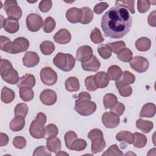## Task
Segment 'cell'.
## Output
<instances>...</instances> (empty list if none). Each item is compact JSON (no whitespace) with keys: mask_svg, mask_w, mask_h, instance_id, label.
Listing matches in <instances>:
<instances>
[{"mask_svg":"<svg viewBox=\"0 0 156 156\" xmlns=\"http://www.w3.org/2000/svg\"><path fill=\"white\" fill-rule=\"evenodd\" d=\"M78 99L79 100H87V101H91V97L90 93H88V92L86 91H83V92H80L78 96Z\"/></svg>","mask_w":156,"mask_h":156,"instance_id":"cell-60","label":"cell"},{"mask_svg":"<svg viewBox=\"0 0 156 156\" xmlns=\"http://www.w3.org/2000/svg\"><path fill=\"white\" fill-rule=\"evenodd\" d=\"M90 39L91 41L95 44L101 43L104 41L101 31L97 27H94V29L91 31L90 34Z\"/></svg>","mask_w":156,"mask_h":156,"instance_id":"cell-44","label":"cell"},{"mask_svg":"<svg viewBox=\"0 0 156 156\" xmlns=\"http://www.w3.org/2000/svg\"><path fill=\"white\" fill-rule=\"evenodd\" d=\"M77 138V134L75 133V132L73 130L68 131L65 133L64 136V140L65 142V145L68 149H70L71 144Z\"/></svg>","mask_w":156,"mask_h":156,"instance_id":"cell-48","label":"cell"},{"mask_svg":"<svg viewBox=\"0 0 156 156\" xmlns=\"http://www.w3.org/2000/svg\"><path fill=\"white\" fill-rule=\"evenodd\" d=\"M0 5H1V6H0V9H1L2 8V2L1 1H0Z\"/></svg>","mask_w":156,"mask_h":156,"instance_id":"cell-64","label":"cell"},{"mask_svg":"<svg viewBox=\"0 0 156 156\" xmlns=\"http://www.w3.org/2000/svg\"><path fill=\"white\" fill-rule=\"evenodd\" d=\"M102 122L104 126L108 129H114L117 127L120 122L119 116L113 112H105L102 116Z\"/></svg>","mask_w":156,"mask_h":156,"instance_id":"cell-10","label":"cell"},{"mask_svg":"<svg viewBox=\"0 0 156 156\" xmlns=\"http://www.w3.org/2000/svg\"><path fill=\"white\" fill-rule=\"evenodd\" d=\"M109 5L106 2H100L99 3L95 5L93 9V11L98 15L101 14L108 7Z\"/></svg>","mask_w":156,"mask_h":156,"instance_id":"cell-54","label":"cell"},{"mask_svg":"<svg viewBox=\"0 0 156 156\" xmlns=\"http://www.w3.org/2000/svg\"><path fill=\"white\" fill-rule=\"evenodd\" d=\"M124 110H125L124 105L122 103L118 101L113 107L110 108V112L114 113L115 114L119 116L123 114V113L124 112Z\"/></svg>","mask_w":156,"mask_h":156,"instance_id":"cell-52","label":"cell"},{"mask_svg":"<svg viewBox=\"0 0 156 156\" xmlns=\"http://www.w3.org/2000/svg\"><path fill=\"white\" fill-rule=\"evenodd\" d=\"M35 119L44 125L46 122V116L44 113L42 112H40L37 115Z\"/></svg>","mask_w":156,"mask_h":156,"instance_id":"cell-61","label":"cell"},{"mask_svg":"<svg viewBox=\"0 0 156 156\" xmlns=\"http://www.w3.org/2000/svg\"><path fill=\"white\" fill-rule=\"evenodd\" d=\"M122 152L119 149L118 146L116 144L111 145L103 154L102 155L106 156H112V155H122Z\"/></svg>","mask_w":156,"mask_h":156,"instance_id":"cell-47","label":"cell"},{"mask_svg":"<svg viewBox=\"0 0 156 156\" xmlns=\"http://www.w3.org/2000/svg\"><path fill=\"white\" fill-rule=\"evenodd\" d=\"M15 97V92L7 87H4L1 90V101L5 104H9L12 102Z\"/></svg>","mask_w":156,"mask_h":156,"instance_id":"cell-29","label":"cell"},{"mask_svg":"<svg viewBox=\"0 0 156 156\" xmlns=\"http://www.w3.org/2000/svg\"><path fill=\"white\" fill-rule=\"evenodd\" d=\"M151 2L147 0H138L137 1V9L141 13H146L150 8Z\"/></svg>","mask_w":156,"mask_h":156,"instance_id":"cell-50","label":"cell"},{"mask_svg":"<svg viewBox=\"0 0 156 156\" xmlns=\"http://www.w3.org/2000/svg\"><path fill=\"white\" fill-rule=\"evenodd\" d=\"M0 73L3 80L9 84L18 83L20 80L19 75L10 61L6 59H1Z\"/></svg>","mask_w":156,"mask_h":156,"instance_id":"cell-2","label":"cell"},{"mask_svg":"<svg viewBox=\"0 0 156 156\" xmlns=\"http://www.w3.org/2000/svg\"><path fill=\"white\" fill-rule=\"evenodd\" d=\"M44 126V124L36 119L32 121L29 127V133L30 135L37 139L45 137L46 130Z\"/></svg>","mask_w":156,"mask_h":156,"instance_id":"cell-11","label":"cell"},{"mask_svg":"<svg viewBox=\"0 0 156 156\" xmlns=\"http://www.w3.org/2000/svg\"><path fill=\"white\" fill-rule=\"evenodd\" d=\"M85 85L87 90L89 91H94L98 89L94 76H87L85 79Z\"/></svg>","mask_w":156,"mask_h":156,"instance_id":"cell-46","label":"cell"},{"mask_svg":"<svg viewBox=\"0 0 156 156\" xmlns=\"http://www.w3.org/2000/svg\"><path fill=\"white\" fill-rule=\"evenodd\" d=\"M87 146L85 140L82 138H76L71 144L70 150L75 151H82L84 150Z\"/></svg>","mask_w":156,"mask_h":156,"instance_id":"cell-40","label":"cell"},{"mask_svg":"<svg viewBox=\"0 0 156 156\" xmlns=\"http://www.w3.org/2000/svg\"><path fill=\"white\" fill-rule=\"evenodd\" d=\"M130 66L139 73L146 71L149 68V62L144 57L135 56L129 62Z\"/></svg>","mask_w":156,"mask_h":156,"instance_id":"cell-8","label":"cell"},{"mask_svg":"<svg viewBox=\"0 0 156 156\" xmlns=\"http://www.w3.org/2000/svg\"><path fill=\"white\" fill-rule=\"evenodd\" d=\"M98 52L99 55L103 59L109 58L111 57L112 53V50L110 49V47L108 46L107 44L100 45L98 48Z\"/></svg>","mask_w":156,"mask_h":156,"instance_id":"cell-42","label":"cell"},{"mask_svg":"<svg viewBox=\"0 0 156 156\" xmlns=\"http://www.w3.org/2000/svg\"><path fill=\"white\" fill-rule=\"evenodd\" d=\"M156 112L155 105L153 103H147L144 104L140 112V118H152Z\"/></svg>","mask_w":156,"mask_h":156,"instance_id":"cell-23","label":"cell"},{"mask_svg":"<svg viewBox=\"0 0 156 156\" xmlns=\"http://www.w3.org/2000/svg\"><path fill=\"white\" fill-rule=\"evenodd\" d=\"M113 52L118 54L121 51L126 48V43L123 41H118L107 44Z\"/></svg>","mask_w":156,"mask_h":156,"instance_id":"cell-45","label":"cell"},{"mask_svg":"<svg viewBox=\"0 0 156 156\" xmlns=\"http://www.w3.org/2000/svg\"><path fill=\"white\" fill-rule=\"evenodd\" d=\"M71 35L70 32L66 29H60L54 36L55 42L61 44L68 43L71 41Z\"/></svg>","mask_w":156,"mask_h":156,"instance_id":"cell-17","label":"cell"},{"mask_svg":"<svg viewBox=\"0 0 156 156\" xmlns=\"http://www.w3.org/2000/svg\"><path fill=\"white\" fill-rule=\"evenodd\" d=\"M12 41L7 37L1 35L0 37V49L1 50L10 53Z\"/></svg>","mask_w":156,"mask_h":156,"instance_id":"cell-39","label":"cell"},{"mask_svg":"<svg viewBox=\"0 0 156 156\" xmlns=\"http://www.w3.org/2000/svg\"><path fill=\"white\" fill-rule=\"evenodd\" d=\"M55 27V21L51 16L47 17L43 24V30L45 33H51Z\"/></svg>","mask_w":156,"mask_h":156,"instance_id":"cell-37","label":"cell"},{"mask_svg":"<svg viewBox=\"0 0 156 156\" xmlns=\"http://www.w3.org/2000/svg\"><path fill=\"white\" fill-rule=\"evenodd\" d=\"M45 130H46V134H45L46 138L52 137V136H56L58 132L57 127L54 124H49L47 125L45 127Z\"/></svg>","mask_w":156,"mask_h":156,"instance_id":"cell-49","label":"cell"},{"mask_svg":"<svg viewBox=\"0 0 156 156\" xmlns=\"http://www.w3.org/2000/svg\"><path fill=\"white\" fill-rule=\"evenodd\" d=\"M116 139L118 141H125L128 144H133L135 137L133 133H132L129 131H121L116 135Z\"/></svg>","mask_w":156,"mask_h":156,"instance_id":"cell-32","label":"cell"},{"mask_svg":"<svg viewBox=\"0 0 156 156\" xmlns=\"http://www.w3.org/2000/svg\"><path fill=\"white\" fill-rule=\"evenodd\" d=\"M136 127L141 132L147 133L151 131L154 127V124L152 121L144 120L140 118L136 121Z\"/></svg>","mask_w":156,"mask_h":156,"instance_id":"cell-28","label":"cell"},{"mask_svg":"<svg viewBox=\"0 0 156 156\" xmlns=\"http://www.w3.org/2000/svg\"><path fill=\"white\" fill-rule=\"evenodd\" d=\"M40 49L43 54L48 55L51 54L55 50V45L51 41H44L40 45Z\"/></svg>","mask_w":156,"mask_h":156,"instance_id":"cell-34","label":"cell"},{"mask_svg":"<svg viewBox=\"0 0 156 156\" xmlns=\"http://www.w3.org/2000/svg\"><path fill=\"white\" fill-rule=\"evenodd\" d=\"M100 136H103V133L99 129H93L91 130L88 134V138L90 140H91L95 137H98Z\"/></svg>","mask_w":156,"mask_h":156,"instance_id":"cell-57","label":"cell"},{"mask_svg":"<svg viewBox=\"0 0 156 156\" xmlns=\"http://www.w3.org/2000/svg\"><path fill=\"white\" fill-rule=\"evenodd\" d=\"M135 1L133 0H127V1H116L115 2V5L124 8H127L129 10L131 13L133 14L135 13Z\"/></svg>","mask_w":156,"mask_h":156,"instance_id":"cell-43","label":"cell"},{"mask_svg":"<svg viewBox=\"0 0 156 156\" xmlns=\"http://www.w3.org/2000/svg\"><path fill=\"white\" fill-rule=\"evenodd\" d=\"M4 9L9 18L19 20L22 16L21 9L18 5L17 2L14 0L5 1Z\"/></svg>","mask_w":156,"mask_h":156,"instance_id":"cell-5","label":"cell"},{"mask_svg":"<svg viewBox=\"0 0 156 156\" xmlns=\"http://www.w3.org/2000/svg\"><path fill=\"white\" fill-rule=\"evenodd\" d=\"M28 113V107L25 103L18 104L14 109L15 116H22L25 118Z\"/></svg>","mask_w":156,"mask_h":156,"instance_id":"cell-41","label":"cell"},{"mask_svg":"<svg viewBox=\"0 0 156 156\" xmlns=\"http://www.w3.org/2000/svg\"><path fill=\"white\" fill-rule=\"evenodd\" d=\"M155 15H156V11L154 10L148 16L147 18V23L149 26L152 27L156 26V20H155Z\"/></svg>","mask_w":156,"mask_h":156,"instance_id":"cell-58","label":"cell"},{"mask_svg":"<svg viewBox=\"0 0 156 156\" xmlns=\"http://www.w3.org/2000/svg\"><path fill=\"white\" fill-rule=\"evenodd\" d=\"M91 46L84 45L79 47L76 51V59L81 63L88 61L93 55Z\"/></svg>","mask_w":156,"mask_h":156,"instance_id":"cell-12","label":"cell"},{"mask_svg":"<svg viewBox=\"0 0 156 156\" xmlns=\"http://www.w3.org/2000/svg\"><path fill=\"white\" fill-rule=\"evenodd\" d=\"M46 148L45 146H39L37 147L34 152H33V155L34 156H38V155H51V152L48 151L46 150Z\"/></svg>","mask_w":156,"mask_h":156,"instance_id":"cell-56","label":"cell"},{"mask_svg":"<svg viewBox=\"0 0 156 156\" xmlns=\"http://www.w3.org/2000/svg\"><path fill=\"white\" fill-rule=\"evenodd\" d=\"M132 18L127 9L115 5L103 15L101 26L105 36L112 38H121L130 30Z\"/></svg>","mask_w":156,"mask_h":156,"instance_id":"cell-1","label":"cell"},{"mask_svg":"<svg viewBox=\"0 0 156 156\" xmlns=\"http://www.w3.org/2000/svg\"><path fill=\"white\" fill-rule=\"evenodd\" d=\"M52 2L51 0H44L41 1L38 5V8L42 12L46 13L50 10L52 7Z\"/></svg>","mask_w":156,"mask_h":156,"instance_id":"cell-53","label":"cell"},{"mask_svg":"<svg viewBox=\"0 0 156 156\" xmlns=\"http://www.w3.org/2000/svg\"><path fill=\"white\" fill-rule=\"evenodd\" d=\"M65 86L66 90L69 92L77 91L80 89L79 80L76 77H69L65 80Z\"/></svg>","mask_w":156,"mask_h":156,"instance_id":"cell-26","label":"cell"},{"mask_svg":"<svg viewBox=\"0 0 156 156\" xmlns=\"http://www.w3.org/2000/svg\"><path fill=\"white\" fill-rule=\"evenodd\" d=\"M56 93L51 89H45L41 93L40 99L41 102L46 105H52L57 101Z\"/></svg>","mask_w":156,"mask_h":156,"instance_id":"cell-13","label":"cell"},{"mask_svg":"<svg viewBox=\"0 0 156 156\" xmlns=\"http://www.w3.org/2000/svg\"><path fill=\"white\" fill-rule=\"evenodd\" d=\"M27 28L31 32H37L43 26V21L42 17L37 13H30L26 19Z\"/></svg>","mask_w":156,"mask_h":156,"instance_id":"cell-7","label":"cell"},{"mask_svg":"<svg viewBox=\"0 0 156 156\" xmlns=\"http://www.w3.org/2000/svg\"><path fill=\"white\" fill-rule=\"evenodd\" d=\"M135 45L137 50L139 51H147L151 48V41L147 37H141L135 41Z\"/></svg>","mask_w":156,"mask_h":156,"instance_id":"cell-27","label":"cell"},{"mask_svg":"<svg viewBox=\"0 0 156 156\" xmlns=\"http://www.w3.org/2000/svg\"><path fill=\"white\" fill-rule=\"evenodd\" d=\"M81 66L84 71L96 72L101 66V63L95 55H93L88 61L82 63Z\"/></svg>","mask_w":156,"mask_h":156,"instance_id":"cell-18","label":"cell"},{"mask_svg":"<svg viewBox=\"0 0 156 156\" xmlns=\"http://www.w3.org/2000/svg\"><path fill=\"white\" fill-rule=\"evenodd\" d=\"M118 98L117 97L112 93L106 94L103 98V104L105 109L110 108L115 105L117 102Z\"/></svg>","mask_w":156,"mask_h":156,"instance_id":"cell-35","label":"cell"},{"mask_svg":"<svg viewBox=\"0 0 156 156\" xmlns=\"http://www.w3.org/2000/svg\"><path fill=\"white\" fill-rule=\"evenodd\" d=\"M66 18L67 20L73 24L80 23L82 18V10L77 7H72L68 9L66 12Z\"/></svg>","mask_w":156,"mask_h":156,"instance_id":"cell-16","label":"cell"},{"mask_svg":"<svg viewBox=\"0 0 156 156\" xmlns=\"http://www.w3.org/2000/svg\"><path fill=\"white\" fill-rule=\"evenodd\" d=\"M107 74L110 80L116 81L121 78L122 74V71L119 66L115 65H112L108 68Z\"/></svg>","mask_w":156,"mask_h":156,"instance_id":"cell-30","label":"cell"},{"mask_svg":"<svg viewBox=\"0 0 156 156\" xmlns=\"http://www.w3.org/2000/svg\"><path fill=\"white\" fill-rule=\"evenodd\" d=\"M25 118L22 116H15L12 119L9 124V128L13 132L21 130L25 126Z\"/></svg>","mask_w":156,"mask_h":156,"instance_id":"cell-25","label":"cell"},{"mask_svg":"<svg viewBox=\"0 0 156 156\" xmlns=\"http://www.w3.org/2000/svg\"><path fill=\"white\" fill-rule=\"evenodd\" d=\"M29 47V40L24 37H18L12 41V49L10 54H18L27 50Z\"/></svg>","mask_w":156,"mask_h":156,"instance_id":"cell-9","label":"cell"},{"mask_svg":"<svg viewBox=\"0 0 156 156\" xmlns=\"http://www.w3.org/2000/svg\"><path fill=\"white\" fill-rule=\"evenodd\" d=\"M40 62V57L38 54L33 51L27 52L23 58V63L24 66L27 68H32L38 65Z\"/></svg>","mask_w":156,"mask_h":156,"instance_id":"cell-14","label":"cell"},{"mask_svg":"<svg viewBox=\"0 0 156 156\" xmlns=\"http://www.w3.org/2000/svg\"><path fill=\"white\" fill-rule=\"evenodd\" d=\"M61 146V141L58 138L52 136L46 138V147L49 151L56 154L57 152L60 151Z\"/></svg>","mask_w":156,"mask_h":156,"instance_id":"cell-20","label":"cell"},{"mask_svg":"<svg viewBox=\"0 0 156 156\" xmlns=\"http://www.w3.org/2000/svg\"><path fill=\"white\" fill-rule=\"evenodd\" d=\"M13 146L19 149H23L26 145V139L21 136H15L13 140Z\"/></svg>","mask_w":156,"mask_h":156,"instance_id":"cell-51","label":"cell"},{"mask_svg":"<svg viewBox=\"0 0 156 156\" xmlns=\"http://www.w3.org/2000/svg\"><path fill=\"white\" fill-rule=\"evenodd\" d=\"M117 57L123 62H129L133 58V53L130 49L125 48L117 54Z\"/></svg>","mask_w":156,"mask_h":156,"instance_id":"cell-38","label":"cell"},{"mask_svg":"<svg viewBox=\"0 0 156 156\" xmlns=\"http://www.w3.org/2000/svg\"><path fill=\"white\" fill-rule=\"evenodd\" d=\"M19 88L20 96L23 101L28 102L33 99L34 97V93L31 87H23Z\"/></svg>","mask_w":156,"mask_h":156,"instance_id":"cell-31","label":"cell"},{"mask_svg":"<svg viewBox=\"0 0 156 156\" xmlns=\"http://www.w3.org/2000/svg\"><path fill=\"white\" fill-rule=\"evenodd\" d=\"M135 81V76L131 73L129 71H124L122 72V74L120 79L116 80L115 85L117 88L125 86V85H129L130 84H132Z\"/></svg>","mask_w":156,"mask_h":156,"instance_id":"cell-15","label":"cell"},{"mask_svg":"<svg viewBox=\"0 0 156 156\" xmlns=\"http://www.w3.org/2000/svg\"><path fill=\"white\" fill-rule=\"evenodd\" d=\"M91 140V151L93 154L99 153L104 150L106 146V143L103 136L95 137Z\"/></svg>","mask_w":156,"mask_h":156,"instance_id":"cell-19","label":"cell"},{"mask_svg":"<svg viewBox=\"0 0 156 156\" xmlns=\"http://www.w3.org/2000/svg\"><path fill=\"white\" fill-rule=\"evenodd\" d=\"M119 94L122 97H129L132 93V88L130 85H125L118 88Z\"/></svg>","mask_w":156,"mask_h":156,"instance_id":"cell-55","label":"cell"},{"mask_svg":"<svg viewBox=\"0 0 156 156\" xmlns=\"http://www.w3.org/2000/svg\"><path fill=\"white\" fill-rule=\"evenodd\" d=\"M63 154H66V155H68V154H67L66 152H61V151H59L58 152H57L56 154V155H63Z\"/></svg>","mask_w":156,"mask_h":156,"instance_id":"cell-63","label":"cell"},{"mask_svg":"<svg viewBox=\"0 0 156 156\" xmlns=\"http://www.w3.org/2000/svg\"><path fill=\"white\" fill-rule=\"evenodd\" d=\"M96 108V104L91 101L77 99L75 102L74 110L81 116H87L92 115Z\"/></svg>","mask_w":156,"mask_h":156,"instance_id":"cell-4","label":"cell"},{"mask_svg":"<svg viewBox=\"0 0 156 156\" xmlns=\"http://www.w3.org/2000/svg\"><path fill=\"white\" fill-rule=\"evenodd\" d=\"M80 9L82 14L80 23L82 24H87L90 23L93 19V12L92 10L87 7H83Z\"/></svg>","mask_w":156,"mask_h":156,"instance_id":"cell-33","label":"cell"},{"mask_svg":"<svg viewBox=\"0 0 156 156\" xmlns=\"http://www.w3.org/2000/svg\"><path fill=\"white\" fill-rule=\"evenodd\" d=\"M3 27L8 33L15 34L18 31L20 24L18 20L7 18L4 20Z\"/></svg>","mask_w":156,"mask_h":156,"instance_id":"cell-22","label":"cell"},{"mask_svg":"<svg viewBox=\"0 0 156 156\" xmlns=\"http://www.w3.org/2000/svg\"><path fill=\"white\" fill-rule=\"evenodd\" d=\"M94 77L98 88H104L108 86L110 79L105 72L99 71L94 76Z\"/></svg>","mask_w":156,"mask_h":156,"instance_id":"cell-21","label":"cell"},{"mask_svg":"<svg viewBox=\"0 0 156 156\" xmlns=\"http://www.w3.org/2000/svg\"><path fill=\"white\" fill-rule=\"evenodd\" d=\"M41 82L48 86L54 85L57 81V74L51 67L46 66L42 68L40 73Z\"/></svg>","mask_w":156,"mask_h":156,"instance_id":"cell-6","label":"cell"},{"mask_svg":"<svg viewBox=\"0 0 156 156\" xmlns=\"http://www.w3.org/2000/svg\"><path fill=\"white\" fill-rule=\"evenodd\" d=\"M9 143V136L2 132L0 133V146L1 147L6 146Z\"/></svg>","mask_w":156,"mask_h":156,"instance_id":"cell-59","label":"cell"},{"mask_svg":"<svg viewBox=\"0 0 156 156\" xmlns=\"http://www.w3.org/2000/svg\"><path fill=\"white\" fill-rule=\"evenodd\" d=\"M53 63L60 69L68 72L71 71L74 67L76 59L70 54L58 52L53 58Z\"/></svg>","mask_w":156,"mask_h":156,"instance_id":"cell-3","label":"cell"},{"mask_svg":"<svg viewBox=\"0 0 156 156\" xmlns=\"http://www.w3.org/2000/svg\"><path fill=\"white\" fill-rule=\"evenodd\" d=\"M135 140L133 141V146L137 148H143L144 147L147 143V138L146 136L140 133L135 132L133 133Z\"/></svg>","mask_w":156,"mask_h":156,"instance_id":"cell-36","label":"cell"},{"mask_svg":"<svg viewBox=\"0 0 156 156\" xmlns=\"http://www.w3.org/2000/svg\"><path fill=\"white\" fill-rule=\"evenodd\" d=\"M35 78L33 74H26L24 76L20 77L19 82L17 83V86L20 87H34L35 85Z\"/></svg>","mask_w":156,"mask_h":156,"instance_id":"cell-24","label":"cell"},{"mask_svg":"<svg viewBox=\"0 0 156 156\" xmlns=\"http://www.w3.org/2000/svg\"><path fill=\"white\" fill-rule=\"evenodd\" d=\"M5 19L4 18V17L1 15V28L3 27V24H4V22Z\"/></svg>","mask_w":156,"mask_h":156,"instance_id":"cell-62","label":"cell"}]
</instances>
